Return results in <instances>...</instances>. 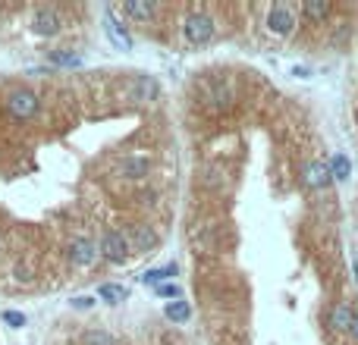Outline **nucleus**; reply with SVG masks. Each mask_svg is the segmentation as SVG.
I'll return each instance as SVG.
<instances>
[{"mask_svg": "<svg viewBox=\"0 0 358 345\" xmlns=\"http://www.w3.org/2000/svg\"><path fill=\"white\" fill-rule=\"evenodd\" d=\"M97 251L110 264H126L129 254H132V245H129V235L123 229H104L101 242H97Z\"/></svg>", "mask_w": 358, "mask_h": 345, "instance_id": "nucleus-1", "label": "nucleus"}, {"mask_svg": "<svg viewBox=\"0 0 358 345\" xmlns=\"http://www.w3.org/2000/svg\"><path fill=\"white\" fill-rule=\"evenodd\" d=\"M182 35H186L189 45H208L217 35V25L208 13H189L186 23H182Z\"/></svg>", "mask_w": 358, "mask_h": 345, "instance_id": "nucleus-2", "label": "nucleus"}, {"mask_svg": "<svg viewBox=\"0 0 358 345\" xmlns=\"http://www.w3.org/2000/svg\"><path fill=\"white\" fill-rule=\"evenodd\" d=\"M264 25H267L270 35L289 38L292 32H296V10L286 7V3H274V7L267 10V19H264Z\"/></svg>", "mask_w": 358, "mask_h": 345, "instance_id": "nucleus-3", "label": "nucleus"}, {"mask_svg": "<svg viewBox=\"0 0 358 345\" xmlns=\"http://www.w3.org/2000/svg\"><path fill=\"white\" fill-rule=\"evenodd\" d=\"M3 104H7V110L13 113L16 119H32L38 113V97L32 95L29 88H13Z\"/></svg>", "mask_w": 358, "mask_h": 345, "instance_id": "nucleus-4", "label": "nucleus"}, {"mask_svg": "<svg viewBox=\"0 0 358 345\" xmlns=\"http://www.w3.org/2000/svg\"><path fill=\"white\" fill-rule=\"evenodd\" d=\"M302 182H305V189H311V191L327 189V185L333 182V176H330V167L324 160L305 163V167H302Z\"/></svg>", "mask_w": 358, "mask_h": 345, "instance_id": "nucleus-5", "label": "nucleus"}, {"mask_svg": "<svg viewBox=\"0 0 358 345\" xmlns=\"http://www.w3.org/2000/svg\"><path fill=\"white\" fill-rule=\"evenodd\" d=\"M97 245L91 242V239H85V235H79V239H73L69 242V257H73V264H79V267H91L97 261Z\"/></svg>", "mask_w": 358, "mask_h": 345, "instance_id": "nucleus-6", "label": "nucleus"}, {"mask_svg": "<svg viewBox=\"0 0 358 345\" xmlns=\"http://www.w3.org/2000/svg\"><path fill=\"white\" fill-rule=\"evenodd\" d=\"M32 29H35L38 35L53 38V35L60 32V16H57V10H51V7H38L35 16H32Z\"/></svg>", "mask_w": 358, "mask_h": 345, "instance_id": "nucleus-7", "label": "nucleus"}, {"mask_svg": "<svg viewBox=\"0 0 358 345\" xmlns=\"http://www.w3.org/2000/svg\"><path fill=\"white\" fill-rule=\"evenodd\" d=\"M104 32H107V38H110L113 47H119V51H132V35H129V32L117 23L113 10H107V13H104Z\"/></svg>", "mask_w": 358, "mask_h": 345, "instance_id": "nucleus-8", "label": "nucleus"}, {"mask_svg": "<svg viewBox=\"0 0 358 345\" xmlns=\"http://www.w3.org/2000/svg\"><path fill=\"white\" fill-rule=\"evenodd\" d=\"M355 311L349 308V305H343V301H336L333 308H330V326L339 333H349L352 330V323H355Z\"/></svg>", "mask_w": 358, "mask_h": 345, "instance_id": "nucleus-9", "label": "nucleus"}, {"mask_svg": "<svg viewBox=\"0 0 358 345\" xmlns=\"http://www.w3.org/2000/svg\"><path fill=\"white\" fill-rule=\"evenodd\" d=\"M129 245H132V251H151L157 245V235L151 233L148 226H142V223H139V226L129 229Z\"/></svg>", "mask_w": 358, "mask_h": 345, "instance_id": "nucleus-10", "label": "nucleus"}, {"mask_svg": "<svg viewBox=\"0 0 358 345\" xmlns=\"http://www.w3.org/2000/svg\"><path fill=\"white\" fill-rule=\"evenodd\" d=\"M176 273H179L176 264H167V267H154V270H145L139 279H142L145 286H154V289H157V286H164V283H170V279L176 276Z\"/></svg>", "mask_w": 358, "mask_h": 345, "instance_id": "nucleus-11", "label": "nucleus"}, {"mask_svg": "<svg viewBox=\"0 0 358 345\" xmlns=\"http://www.w3.org/2000/svg\"><path fill=\"white\" fill-rule=\"evenodd\" d=\"M123 13L132 16V19H151L157 13V3H145V0H129L123 3Z\"/></svg>", "mask_w": 358, "mask_h": 345, "instance_id": "nucleus-12", "label": "nucleus"}, {"mask_svg": "<svg viewBox=\"0 0 358 345\" xmlns=\"http://www.w3.org/2000/svg\"><path fill=\"white\" fill-rule=\"evenodd\" d=\"M97 298L107 301V305H119V301L129 298V289L126 286H113V283H104V286L97 289Z\"/></svg>", "mask_w": 358, "mask_h": 345, "instance_id": "nucleus-13", "label": "nucleus"}, {"mask_svg": "<svg viewBox=\"0 0 358 345\" xmlns=\"http://www.w3.org/2000/svg\"><path fill=\"white\" fill-rule=\"evenodd\" d=\"M164 314H167V320H173V323H186L189 317H192V308H189V301H167V308H164Z\"/></svg>", "mask_w": 358, "mask_h": 345, "instance_id": "nucleus-14", "label": "nucleus"}, {"mask_svg": "<svg viewBox=\"0 0 358 345\" xmlns=\"http://www.w3.org/2000/svg\"><path fill=\"white\" fill-rule=\"evenodd\" d=\"M349 173H352V163H349V157H346V154H336L333 160H330V176H333V179L346 182V179H349Z\"/></svg>", "mask_w": 358, "mask_h": 345, "instance_id": "nucleus-15", "label": "nucleus"}, {"mask_svg": "<svg viewBox=\"0 0 358 345\" xmlns=\"http://www.w3.org/2000/svg\"><path fill=\"white\" fill-rule=\"evenodd\" d=\"M82 345H117V339H113L107 330H88L82 336Z\"/></svg>", "mask_w": 358, "mask_h": 345, "instance_id": "nucleus-16", "label": "nucleus"}, {"mask_svg": "<svg viewBox=\"0 0 358 345\" xmlns=\"http://www.w3.org/2000/svg\"><path fill=\"white\" fill-rule=\"evenodd\" d=\"M51 63H57V67H82V57L69 51H51Z\"/></svg>", "mask_w": 358, "mask_h": 345, "instance_id": "nucleus-17", "label": "nucleus"}, {"mask_svg": "<svg viewBox=\"0 0 358 345\" xmlns=\"http://www.w3.org/2000/svg\"><path fill=\"white\" fill-rule=\"evenodd\" d=\"M157 95V85L151 79H135V97L139 101H148V97Z\"/></svg>", "mask_w": 358, "mask_h": 345, "instance_id": "nucleus-18", "label": "nucleus"}, {"mask_svg": "<svg viewBox=\"0 0 358 345\" xmlns=\"http://www.w3.org/2000/svg\"><path fill=\"white\" fill-rule=\"evenodd\" d=\"M305 16L308 19H327L330 13H333V7H330V3H305Z\"/></svg>", "mask_w": 358, "mask_h": 345, "instance_id": "nucleus-19", "label": "nucleus"}, {"mask_svg": "<svg viewBox=\"0 0 358 345\" xmlns=\"http://www.w3.org/2000/svg\"><path fill=\"white\" fill-rule=\"evenodd\" d=\"M148 173V160H126L123 163V176H145Z\"/></svg>", "mask_w": 358, "mask_h": 345, "instance_id": "nucleus-20", "label": "nucleus"}, {"mask_svg": "<svg viewBox=\"0 0 358 345\" xmlns=\"http://www.w3.org/2000/svg\"><path fill=\"white\" fill-rule=\"evenodd\" d=\"M0 320L7 323V326H13V330L25 326V314H19V311H3V314H0Z\"/></svg>", "mask_w": 358, "mask_h": 345, "instance_id": "nucleus-21", "label": "nucleus"}, {"mask_svg": "<svg viewBox=\"0 0 358 345\" xmlns=\"http://www.w3.org/2000/svg\"><path fill=\"white\" fill-rule=\"evenodd\" d=\"M154 292L160 295V298H173V301H179V295H182V292H179L176 283H164V286H157Z\"/></svg>", "mask_w": 358, "mask_h": 345, "instance_id": "nucleus-22", "label": "nucleus"}, {"mask_svg": "<svg viewBox=\"0 0 358 345\" xmlns=\"http://www.w3.org/2000/svg\"><path fill=\"white\" fill-rule=\"evenodd\" d=\"M91 305H95V298H91V295H79V298H73V308H79V311L91 308Z\"/></svg>", "mask_w": 358, "mask_h": 345, "instance_id": "nucleus-23", "label": "nucleus"}, {"mask_svg": "<svg viewBox=\"0 0 358 345\" xmlns=\"http://www.w3.org/2000/svg\"><path fill=\"white\" fill-rule=\"evenodd\" d=\"M349 336L355 339V342H358V317H355V323H352V330H349Z\"/></svg>", "mask_w": 358, "mask_h": 345, "instance_id": "nucleus-24", "label": "nucleus"}, {"mask_svg": "<svg viewBox=\"0 0 358 345\" xmlns=\"http://www.w3.org/2000/svg\"><path fill=\"white\" fill-rule=\"evenodd\" d=\"M355 117H358V113H355Z\"/></svg>", "mask_w": 358, "mask_h": 345, "instance_id": "nucleus-25", "label": "nucleus"}]
</instances>
